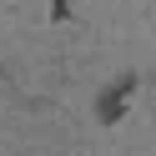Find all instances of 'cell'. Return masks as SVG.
Wrapping results in <instances>:
<instances>
[{
  "label": "cell",
  "mask_w": 156,
  "mask_h": 156,
  "mask_svg": "<svg viewBox=\"0 0 156 156\" xmlns=\"http://www.w3.org/2000/svg\"><path fill=\"white\" fill-rule=\"evenodd\" d=\"M136 91H141V71H121L106 91H96V121H101V126H116L126 116V106H131Z\"/></svg>",
  "instance_id": "1"
},
{
  "label": "cell",
  "mask_w": 156,
  "mask_h": 156,
  "mask_svg": "<svg viewBox=\"0 0 156 156\" xmlns=\"http://www.w3.org/2000/svg\"><path fill=\"white\" fill-rule=\"evenodd\" d=\"M51 20H71V0H51Z\"/></svg>",
  "instance_id": "2"
}]
</instances>
